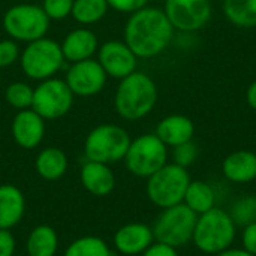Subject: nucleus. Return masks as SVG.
<instances>
[{
    "instance_id": "0eeeda50",
    "label": "nucleus",
    "mask_w": 256,
    "mask_h": 256,
    "mask_svg": "<svg viewBox=\"0 0 256 256\" xmlns=\"http://www.w3.org/2000/svg\"><path fill=\"white\" fill-rule=\"evenodd\" d=\"M190 182L192 178L186 168H182L172 162L166 164L147 178V198L160 210L183 204Z\"/></svg>"
},
{
    "instance_id": "412c9836",
    "label": "nucleus",
    "mask_w": 256,
    "mask_h": 256,
    "mask_svg": "<svg viewBox=\"0 0 256 256\" xmlns=\"http://www.w3.org/2000/svg\"><path fill=\"white\" fill-rule=\"evenodd\" d=\"M34 168L40 178L46 182H57L68 172L69 160L63 150L57 147H46L36 156Z\"/></svg>"
},
{
    "instance_id": "bb28decb",
    "label": "nucleus",
    "mask_w": 256,
    "mask_h": 256,
    "mask_svg": "<svg viewBox=\"0 0 256 256\" xmlns=\"http://www.w3.org/2000/svg\"><path fill=\"white\" fill-rule=\"evenodd\" d=\"M230 216L240 228L256 222V195H243L237 198L230 208Z\"/></svg>"
},
{
    "instance_id": "a211bd4d",
    "label": "nucleus",
    "mask_w": 256,
    "mask_h": 256,
    "mask_svg": "<svg viewBox=\"0 0 256 256\" xmlns=\"http://www.w3.org/2000/svg\"><path fill=\"white\" fill-rule=\"evenodd\" d=\"M154 134L168 148H172V147H177L180 144H184L194 140L195 124L186 116L172 114V116L162 118L158 123Z\"/></svg>"
},
{
    "instance_id": "aec40b11",
    "label": "nucleus",
    "mask_w": 256,
    "mask_h": 256,
    "mask_svg": "<svg viewBox=\"0 0 256 256\" xmlns=\"http://www.w3.org/2000/svg\"><path fill=\"white\" fill-rule=\"evenodd\" d=\"M224 177L234 184H249L256 180V153L238 150L225 158L222 162Z\"/></svg>"
},
{
    "instance_id": "393cba45",
    "label": "nucleus",
    "mask_w": 256,
    "mask_h": 256,
    "mask_svg": "<svg viewBox=\"0 0 256 256\" xmlns=\"http://www.w3.org/2000/svg\"><path fill=\"white\" fill-rule=\"evenodd\" d=\"M106 0H75L72 18L82 27H90L100 22L110 12Z\"/></svg>"
},
{
    "instance_id": "2f4dec72",
    "label": "nucleus",
    "mask_w": 256,
    "mask_h": 256,
    "mask_svg": "<svg viewBox=\"0 0 256 256\" xmlns=\"http://www.w3.org/2000/svg\"><path fill=\"white\" fill-rule=\"evenodd\" d=\"M110 9L118 12V14H126L130 15L146 6H148L150 0H106Z\"/></svg>"
},
{
    "instance_id": "c9c22d12",
    "label": "nucleus",
    "mask_w": 256,
    "mask_h": 256,
    "mask_svg": "<svg viewBox=\"0 0 256 256\" xmlns=\"http://www.w3.org/2000/svg\"><path fill=\"white\" fill-rule=\"evenodd\" d=\"M246 100H248V104H249V106L256 111V81H254L250 86H249V88H248V92H246Z\"/></svg>"
},
{
    "instance_id": "7ed1b4c3",
    "label": "nucleus",
    "mask_w": 256,
    "mask_h": 256,
    "mask_svg": "<svg viewBox=\"0 0 256 256\" xmlns=\"http://www.w3.org/2000/svg\"><path fill=\"white\" fill-rule=\"evenodd\" d=\"M237 237V225L226 210L214 207L198 216L192 243L206 255H218L232 248Z\"/></svg>"
},
{
    "instance_id": "cd10ccee",
    "label": "nucleus",
    "mask_w": 256,
    "mask_h": 256,
    "mask_svg": "<svg viewBox=\"0 0 256 256\" xmlns=\"http://www.w3.org/2000/svg\"><path fill=\"white\" fill-rule=\"evenodd\" d=\"M34 88L24 81H14L4 90L6 102L16 111L28 110L33 105Z\"/></svg>"
},
{
    "instance_id": "c85d7f7f",
    "label": "nucleus",
    "mask_w": 256,
    "mask_h": 256,
    "mask_svg": "<svg viewBox=\"0 0 256 256\" xmlns=\"http://www.w3.org/2000/svg\"><path fill=\"white\" fill-rule=\"evenodd\" d=\"M198 153H200L198 152V146L194 142V140L189 141V142L180 144L177 147H172V153H171L172 164L188 170L189 166H192L196 162Z\"/></svg>"
},
{
    "instance_id": "6ab92c4d",
    "label": "nucleus",
    "mask_w": 256,
    "mask_h": 256,
    "mask_svg": "<svg viewBox=\"0 0 256 256\" xmlns=\"http://www.w3.org/2000/svg\"><path fill=\"white\" fill-rule=\"evenodd\" d=\"M26 216V196L14 184H0V230H14Z\"/></svg>"
},
{
    "instance_id": "c756f323",
    "label": "nucleus",
    "mask_w": 256,
    "mask_h": 256,
    "mask_svg": "<svg viewBox=\"0 0 256 256\" xmlns=\"http://www.w3.org/2000/svg\"><path fill=\"white\" fill-rule=\"evenodd\" d=\"M75 0H42V9L51 21H63L72 15Z\"/></svg>"
},
{
    "instance_id": "1a4fd4ad",
    "label": "nucleus",
    "mask_w": 256,
    "mask_h": 256,
    "mask_svg": "<svg viewBox=\"0 0 256 256\" xmlns=\"http://www.w3.org/2000/svg\"><path fill=\"white\" fill-rule=\"evenodd\" d=\"M170 150L156 134H144L132 140L124 156L126 170L138 177L148 178L168 164Z\"/></svg>"
},
{
    "instance_id": "72a5a7b5",
    "label": "nucleus",
    "mask_w": 256,
    "mask_h": 256,
    "mask_svg": "<svg viewBox=\"0 0 256 256\" xmlns=\"http://www.w3.org/2000/svg\"><path fill=\"white\" fill-rule=\"evenodd\" d=\"M242 246L246 252L256 256V222L246 225L242 231Z\"/></svg>"
},
{
    "instance_id": "f03ea898",
    "label": "nucleus",
    "mask_w": 256,
    "mask_h": 256,
    "mask_svg": "<svg viewBox=\"0 0 256 256\" xmlns=\"http://www.w3.org/2000/svg\"><path fill=\"white\" fill-rule=\"evenodd\" d=\"M159 90L154 80L141 70L118 81L114 93V110L126 122H140L156 108Z\"/></svg>"
},
{
    "instance_id": "20e7f679",
    "label": "nucleus",
    "mask_w": 256,
    "mask_h": 256,
    "mask_svg": "<svg viewBox=\"0 0 256 256\" xmlns=\"http://www.w3.org/2000/svg\"><path fill=\"white\" fill-rule=\"evenodd\" d=\"M51 22L42 6L34 3H16L8 8L2 18L4 33L18 44H30L46 38Z\"/></svg>"
},
{
    "instance_id": "6e6552de",
    "label": "nucleus",
    "mask_w": 256,
    "mask_h": 256,
    "mask_svg": "<svg viewBox=\"0 0 256 256\" xmlns=\"http://www.w3.org/2000/svg\"><path fill=\"white\" fill-rule=\"evenodd\" d=\"M198 216L184 204H178L160 212L152 225L154 240L174 249H182L192 243Z\"/></svg>"
},
{
    "instance_id": "ddd939ff",
    "label": "nucleus",
    "mask_w": 256,
    "mask_h": 256,
    "mask_svg": "<svg viewBox=\"0 0 256 256\" xmlns=\"http://www.w3.org/2000/svg\"><path fill=\"white\" fill-rule=\"evenodd\" d=\"M96 60L108 75V78L112 80H123L138 70V62L140 58L135 56V52L129 48V45L124 40L112 39L100 44Z\"/></svg>"
},
{
    "instance_id": "f257e3e1",
    "label": "nucleus",
    "mask_w": 256,
    "mask_h": 256,
    "mask_svg": "<svg viewBox=\"0 0 256 256\" xmlns=\"http://www.w3.org/2000/svg\"><path fill=\"white\" fill-rule=\"evenodd\" d=\"M123 40L140 60L156 58L164 54L176 38V30L164 9L146 6L129 15Z\"/></svg>"
},
{
    "instance_id": "4be33fe9",
    "label": "nucleus",
    "mask_w": 256,
    "mask_h": 256,
    "mask_svg": "<svg viewBox=\"0 0 256 256\" xmlns=\"http://www.w3.org/2000/svg\"><path fill=\"white\" fill-rule=\"evenodd\" d=\"M60 248L57 231L48 225L33 228L27 237L26 250L28 256H56Z\"/></svg>"
},
{
    "instance_id": "9d476101",
    "label": "nucleus",
    "mask_w": 256,
    "mask_h": 256,
    "mask_svg": "<svg viewBox=\"0 0 256 256\" xmlns=\"http://www.w3.org/2000/svg\"><path fill=\"white\" fill-rule=\"evenodd\" d=\"M74 104L75 96L66 81L54 76L38 82L34 87L32 110H34L44 120L52 122L68 116L72 111Z\"/></svg>"
},
{
    "instance_id": "423d86ee",
    "label": "nucleus",
    "mask_w": 256,
    "mask_h": 256,
    "mask_svg": "<svg viewBox=\"0 0 256 256\" xmlns=\"http://www.w3.org/2000/svg\"><path fill=\"white\" fill-rule=\"evenodd\" d=\"M132 138L129 132L114 123H104L93 128L84 141L87 160L112 165L124 160Z\"/></svg>"
},
{
    "instance_id": "2eb2a0df",
    "label": "nucleus",
    "mask_w": 256,
    "mask_h": 256,
    "mask_svg": "<svg viewBox=\"0 0 256 256\" xmlns=\"http://www.w3.org/2000/svg\"><path fill=\"white\" fill-rule=\"evenodd\" d=\"M154 242L152 226L141 222H130L116 231L112 246L120 255L138 256L142 255Z\"/></svg>"
},
{
    "instance_id": "b1692460",
    "label": "nucleus",
    "mask_w": 256,
    "mask_h": 256,
    "mask_svg": "<svg viewBox=\"0 0 256 256\" xmlns=\"http://www.w3.org/2000/svg\"><path fill=\"white\" fill-rule=\"evenodd\" d=\"M222 9L226 20L236 27H256V0H224Z\"/></svg>"
},
{
    "instance_id": "39448f33",
    "label": "nucleus",
    "mask_w": 256,
    "mask_h": 256,
    "mask_svg": "<svg viewBox=\"0 0 256 256\" xmlns=\"http://www.w3.org/2000/svg\"><path fill=\"white\" fill-rule=\"evenodd\" d=\"M64 64L66 60L60 44L48 36L26 44L21 50L20 66L22 74L32 81L40 82L54 78L64 68Z\"/></svg>"
},
{
    "instance_id": "9b49d317",
    "label": "nucleus",
    "mask_w": 256,
    "mask_h": 256,
    "mask_svg": "<svg viewBox=\"0 0 256 256\" xmlns=\"http://www.w3.org/2000/svg\"><path fill=\"white\" fill-rule=\"evenodd\" d=\"M164 12L178 33H196L213 16L210 0H165Z\"/></svg>"
},
{
    "instance_id": "f8f14e48",
    "label": "nucleus",
    "mask_w": 256,
    "mask_h": 256,
    "mask_svg": "<svg viewBox=\"0 0 256 256\" xmlns=\"http://www.w3.org/2000/svg\"><path fill=\"white\" fill-rule=\"evenodd\" d=\"M66 84L75 98H93L104 92L108 84V75L94 58L72 63L64 76Z\"/></svg>"
},
{
    "instance_id": "4468645a",
    "label": "nucleus",
    "mask_w": 256,
    "mask_h": 256,
    "mask_svg": "<svg viewBox=\"0 0 256 256\" xmlns=\"http://www.w3.org/2000/svg\"><path fill=\"white\" fill-rule=\"evenodd\" d=\"M10 132L15 144L24 150L38 148L46 134V120H44L34 110L18 111L12 120Z\"/></svg>"
},
{
    "instance_id": "a878e982",
    "label": "nucleus",
    "mask_w": 256,
    "mask_h": 256,
    "mask_svg": "<svg viewBox=\"0 0 256 256\" xmlns=\"http://www.w3.org/2000/svg\"><path fill=\"white\" fill-rule=\"evenodd\" d=\"M63 256H114L105 240L96 236H84L72 242Z\"/></svg>"
},
{
    "instance_id": "7c9ffc66",
    "label": "nucleus",
    "mask_w": 256,
    "mask_h": 256,
    "mask_svg": "<svg viewBox=\"0 0 256 256\" xmlns=\"http://www.w3.org/2000/svg\"><path fill=\"white\" fill-rule=\"evenodd\" d=\"M20 57H21V48L16 40L10 38L0 39V69L10 68L20 63Z\"/></svg>"
},
{
    "instance_id": "473e14b6",
    "label": "nucleus",
    "mask_w": 256,
    "mask_h": 256,
    "mask_svg": "<svg viewBox=\"0 0 256 256\" xmlns=\"http://www.w3.org/2000/svg\"><path fill=\"white\" fill-rule=\"evenodd\" d=\"M16 252V240L10 230H0V256H14Z\"/></svg>"
},
{
    "instance_id": "f704fd0d",
    "label": "nucleus",
    "mask_w": 256,
    "mask_h": 256,
    "mask_svg": "<svg viewBox=\"0 0 256 256\" xmlns=\"http://www.w3.org/2000/svg\"><path fill=\"white\" fill-rule=\"evenodd\" d=\"M141 256H180V254H178V249L154 242Z\"/></svg>"
},
{
    "instance_id": "e433bc0d",
    "label": "nucleus",
    "mask_w": 256,
    "mask_h": 256,
    "mask_svg": "<svg viewBox=\"0 0 256 256\" xmlns=\"http://www.w3.org/2000/svg\"><path fill=\"white\" fill-rule=\"evenodd\" d=\"M214 256H254L250 255L249 252H246L243 248L242 249H238V248H230V249H226V250H224V252H220V254H218V255Z\"/></svg>"
},
{
    "instance_id": "dca6fc26",
    "label": "nucleus",
    "mask_w": 256,
    "mask_h": 256,
    "mask_svg": "<svg viewBox=\"0 0 256 256\" xmlns=\"http://www.w3.org/2000/svg\"><path fill=\"white\" fill-rule=\"evenodd\" d=\"M66 63H78L94 58L100 46L96 33L88 27H76L70 30L60 44Z\"/></svg>"
},
{
    "instance_id": "4c0bfd02",
    "label": "nucleus",
    "mask_w": 256,
    "mask_h": 256,
    "mask_svg": "<svg viewBox=\"0 0 256 256\" xmlns=\"http://www.w3.org/2000/svg\"><path fill=\"white\" fill-rule=\"evenodd\" d=\"M0 82H2V69H0Z\"/></svg>"
},
{
    "instance_id": "f3484780",
    "label": "nucleus",
    "mask_w": 256,
    "mask_h": 256,
    "mask_svg": "<svg viewBox=\"0 0 256 256\" xmlns=\"http://www.w3.org/2000/svg\"><path fill=\"white\" fill-rule=\"evenodd\" d=\"M80 180L82 188L98 198L108 196L116 189V174L106 164L86 160L80 171Z\"/></svg>"
},
{
    "instance_id": "5701e85b",
    "label": "nucleus",
    "mask_w": 256,
    "mask_h": 256,
    "mask_svg": "<svg viewBox=\"0 0 256 256\" xmlns=\"http://www.w3.org/2000/svg\"><path fill=\"white\" fill-rule=\"evenodd\" d=\"M183 204L189 207L196 216H201L216 207V192L210 183L202 180H192L186 190Z\"/></svg>"
},
{
    "instance_id": "58836bf2",
    "label": "nucleus",
    "mask_w": 256,
    "mask_h": 256,
    "mask_svg": "<svg viewBox=\"0 0 256 256\" xmlns=\"http://www.w3.org/2000/svg\"><path fill=\"white\" fill-rule=\"evenodd\" d=\"M255 183H256V180H255Z\"/></svg>"
}]
</instances>
